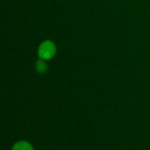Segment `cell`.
Returning <instances> with one entry per match:
<instances>
[{
    "label": "cell",
    "instance_id": "cell-2",
    "mask_svg": "<svg viewBox=\"0 0 150 150\" xmlns=\"http://www.w3.org/2000/svg\"><path fill=\"white\" fill-rule=\"evenodd\" d=\"M11 150H33V149L29 142L21 141V142L15 143Z\"/></svg>",
    "mask_w": 150,
    "mask_h": 150
},
{
    "label": "cell",
    "instance_id": "cell-3",
    "mask_svg": "<svg viewBox=\"0 0 150 150\" xmlns=\"http://www.w3.org/2000/svg\"><path fill=\"white\" fill-rule=\"evenodd\" d=\"M36 69L39 73L40 74H45L47 71V65L44 62V60H38L36 62Z\"/></svg>",
    "mask_w": 150,
    "mask_h": 150
},
{
    "label": "cell",
    "instance_id": "cell-1",
    "mask_svg": "<svg viewBox=\"0 0 150 150\" xmlns=\"http://www.w3.org/2000/svg\"><path fill=\"white\" fill-rule=\"evenodd\" d=\"M56 53V47L51 40L43 41L38 48V55L41 60H50Z\"/></svg>",
    "mask_w": 150,
    "mask_h": 150
}]
</instances>
